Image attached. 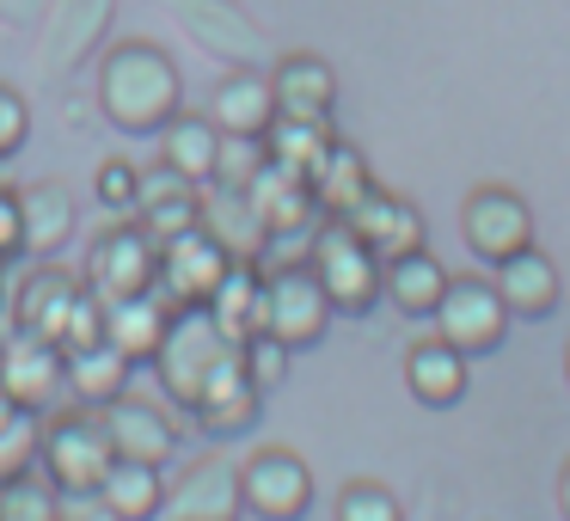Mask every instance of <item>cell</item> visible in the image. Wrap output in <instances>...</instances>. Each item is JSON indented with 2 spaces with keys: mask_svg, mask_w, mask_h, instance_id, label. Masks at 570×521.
<instances>
[{
  "mask_svg": "<svg viewBox=\"0 0 570 521\" xmlns=\"http://www.w3.org/2000/svg\"><path fill=\"white\" fill-rule=\"evenodd\" d=\"M136 215H141V234L160 246V239H173V234H185V227H197L203 222V197H197V185L190 178H178V173H141V203H136Z\"/></svg>",
  "mask_w": 570,
  "mask_h": 521,
  "instance_id": "cell-24",
  "label": "cell"
},
{
  "mask_svg": "<svg viewBox=\"0 0 570 521\" xmlns=\"http://www.w3.org/2000/svg\"><path fill=\"white\" fill-rule=\"evenodd\" d=\"M19 258V190H0V271Z\"/></svg>",
  "mask_w": 570,
  "mask_h": 521,
  "instance_id": "cell-40",
  "label": "cell"
},
{
  "mask_svg": "<svg viewBox=\"0 0 570 521\" xmlns=\"http://www.w3.org/2000/svg\"><path fill=\"white\" fill-rule=\"evenodd\" d=\"M129 374H136V362L124 356L117 344H87V350H62V386L80 399V405H111L117 393H129Z\"/></svg>",
  "mask_w": 570,
  "mask_h": 521,
  "instance_id": "cell-25",
  "label": "cell"
},
{
  "mask_svg": "<svg viewBox=\"0 0 570 521\" xmlns=\"http://www.w3.org/2000/svg\"><path fill=\"white\" fill-rule=\"evenodd\" d=\"M332 124H313V117H276L271 129H264V154H271V166H283V173L295 178H313L325 160V148H332Z\"/></svg>",
  "mask_w": 570,
  "mask_h": 521,
  "instance_id": "cell-31",
  "label": "cell"
},
{
  "mask_svg": "<svg viewBox=\"0 0 570 521\" xmlns=\"http://www.w3.org/2000/svg\"><path fill=\"white\" fill-rule=\"evenodd\" d=\"M215 154H222V129L209 124V111H178L173 124L160 129V166L190 185H209Z\"/></svg>",
  "mask_w": 570,
  "mask_h": 521,
  "instance_id": "cell-28",
  "label": "cell"
},
{
  "mask_svg": "<svg viewBox=\"0 0 570 521\" xmlns=\"http://www.w3.org/2000/svg\"><path fill=\"white\" fill-rule=\"evenodd\" d=\"M105 337V301L92 295V288H80L75 313H68V332H62V350H87Z\"/></svg>",
  "mask_w": 570,
  "mask_h": 521,
  "instance_id": "cell-39",
  "label": "cell"
},
{
  "mask_svg": "<svg viewBox=\"0 0 570 521\" xmlns=\"http://www.w3.org/2000/svg\"><path fill=\"white\" fill-rule=\"evenodd\" d=\"M564 381H570V344H564Z\"/></svg>",
  "mask_w": 570,
  "mask_h": 521,
  "instance_id": "cell-44",
  "label": "cell"
},
{
  "mask_svg": "<svg viewBox=\"0 0 570 521\" xmlns=\"http://www.w3.org/2000/svg\"><path fill=\"white\" fill-rule=\"evenodd\" d=\"M209 124L222 136H258L276 124V92H271V75H252V68H234L222 75V87L209 92Z\"/></svg>",
  "mask_w": 570,
  "mask_h": 521,
  "instance_id": "cell-20",
  "label": "cell"
},
{
  "mask_svg": "<svg viewBox=\"0 0 570 521\" xmlns=\"http://www.w3.org/2000/svg\"><path fill=\"white\" fill-rule=\"evenodd\" d=\"M239 491L258 521H301L313 509V466L295 448H258L239 466Z\"/></svg>",
  "mask_w": 570,
  "mask_h": 521,
  "instance_id": "cell-9",
  "label": "cell"
},
{
  "mask_svg": "<svg viewBox=\"0 0 570 521\" xmlns=\"http://www.w3.org/2000/svg\"><path fill=\"white\" fill-rule=\"evenodd\" d=\"M203 307L215 313V325H222L227 344H246V337L264 332V271L246 258H234V271L222 276V288H215Z\"/></svg>",
  "mask_w": 570,
  "mask_h": 521,
  "instance_id": "cell-27",
  "label": "cell"
},
{
  "mask_svg": "<svg viewBox=\"0 0 570 521\" xmlns=\"http://www.w3.org/2000/svg\"><path fill=\"white\" fill-rule=\"evenodd\" d=\"M166 320H173V307H166L154 288L117 295V301H105V344H117L136 368H148L154 350H160V337H166Z\"/></svg>",
  "mask_w": 570,
  "mask_h": 521,
  "instance_id": "cell-23",
  "label": "cell"
},
{
  "mask_svg": "<svg viewBox=\"0 0 570 521\" xmlns=\"http://www.w3.org/2000/svg\"><path fill=\"white\" fill-rule=\"evenodd\" d=\"M227 350H239V344L222 337V325H215L209 307H173L166 337H160V350H154V374H160L166 399L190 411L203 393V381L215 374V362H222Z\"/></svg>",
  "mask_w": 570,
  "mask_h": 521,
  "instance_id": "cell-3",
  "label": "cell"
},
{
  "mask_svg": "<svg viewBox=\"0 0 570 521\" xmlns=\"http://www.w3.org/2000/svg\"><path fill=\"white\" fill-rule=\"evenodd\" d=\"M442 288H448V271L430 246L405 252V258H386V271H381V301H393L405 320H430Z\"/></svg>",
  "mask_w": 570,
  "mask_h": 521,
  "instance_id": "cell-26",
  "label": "cell"
},
{
  "mask_svg": "<svg viewBox=\"0 0 570 521\" xmlns=\"http://www.w3.org/2000/svg\"><path fill=\"white\" fill-rule=\"evenodd\" d=\"M99 423L111 435V454L117 460H148V466H166L178 454V430L154 399L136 393H117L111 405H99Z\"/></svg>",
  "mask_w": 570,
  "mask_h": 521,
  "instance_id": "cell-13",
  "label": "cell"
},
{
  "mask_svg": "<svg viewBox=\"0 0 570 521\" xmlns=\"http://www.w3.org/2000/svg\"><path fill=\"white\" fill-rule=\"evenodd\" d=\"M56 509H62V521H117L99 503V491H56Z\"/></svg>",
  "mask_w": 570,
  "mask_h": 521,
  "instance_id": "cell-41",
  "label": "cell"
},
{
  "mask_svg": "<svg viewBox=\"0 0 570 521\" xmlns=\"http://www.w3.org/2000/svg\"><path fill=\"white\" fill-rule=\"evenodd\" d=\"M239 362H246V374H252V386H258V393H276V386H283V374H288V362H295V350L276 344L271 332H258V337H246V344H239Z\"/></svg>",
  "mask_w": 570,
  "mask_h": 521,
  "instance_id": "cell-36",
  "label": "cell"
},
{
  "mask_svg": "<svg viewBox=\"0 0 570 521\" xmlns=\"http://www.w3.org/2000/svg\"><path fill=\"white\" fill-rule=\"evenodd\" d=\"M271 92H276V117H313V124H332L337 105V68L313 50H288L271 68Z\"/></svg>",
  "mask_w": 570,
  "mask_h": 521,
  "instance_id": "cell-18",
  "label": "cell"
},
{
  "mask_svg": "<svg viewBox=\"0 0 570 521\" xmlns=\"http://www.w3.org/2000/svg\"><path fill=\"white\" fill-rule=\"evenodd\" d=\"M258 411H264V393L252 386L239 350H227V356L215 362V374L203 381L190 417H197V430H209V435H239V430H252V423H258Z\"/></svg>",
  "mask_w": 570,
  "mask_h": 521,
  "instance_id": "cell-15",
  "label": "cell"
},
{
  "mask_svg": "<svg viewBox=\"0 0 570 521\" xmlns=\"http://www.w3.org/2000/svg\"><path fill=\"white\" fill-rule=\"evenodd\" d=\"M0 393L31 411H50V399L62 393V350L31 332H7L0 337Z\"/></svg>",
  "mask_w": 570,
  "mask_h": 521,
  "instance_id": "cell-16",
  "label": "cell"
},
{
  "mask_svg": "<svg viewBox=\"0 0 570 521\" xmlns=\"http://www.w3.org/2000/svg\"><path fill=\"white\" fill-rule=\"evenodd\" d=\"M558 515L570 521V460H564V466H558Z\"/></svg>",
  "mask_w": 570,
  "mask_h": 521,
  "instance_id": "cell-42",
  "label": "cell"
},
{
  "mask_svg": "<svg viewBox=\"0 0 570 521\" xmlns=\"http://www.w3.org/2000/svg\"><path fill=\"white\" fill-rule=\"evenodd\" d=\"M227 271H234V252H227L203 222L154 246V295H160L166 307H203V301L222 288Z\"/></svg>",
  "mask_w": 570,
  "mask_h": 521,
  "instance_id": "cell-5",
  "label": "cell"
},
{
  "mask_svg": "<svg viewBox=\"0 0 570 521\" xmlns=\"http://www.w3.org/2000/svg\"><path fill=\"white\" fill-rule=\"evenodd\" d=\"M166 521H239L246 515V491H239V466L227 454H203L166 484Z\"/></svg>",
  "mask_w": 570,
  "mask_h": 521,
  "instance_id": "cell-10",
  "label": "cell"
},
{
  "mask_svg": "<svg viewBox=\"0 0 570 521\" xmlns=\"http://www.w3.org/2000/svg\"><path fill=\"white\" fill-rule=\"evenodd\" d=\"M80 288L87 283H80L75 271H62L56 258H43L38 271L13 288V332H31V337H43V344L62 350V332H68V313H75Z\"/></svg>",
  "mask_w": 570,
  "mask_h": 521,
  "instance_id": "cell-12",
  "label": "cell"
},
{
  "mask_svg": "<svg viewBox=\"0 0 570 521\" xmlns=\"http://www.w3.org/2000/svg\"><path fill=\"white\" fill-rule=\"evenodd\" d=\"M430 320H435V337L454 344L460 356H491L509 337V307L491 288V276H448Z\"/></svg>",
  "mask_w": 570,
  "mask_h": 521,
  "instance_id": "cell-7",
  "label": "cell"
},
{
  "mask_svg": "<svg viewBox=\"0 0 570 521\" xmlns=\"http://www.w3.org/2000/svg\"><path fill=\"white\" fill-rule=\"evenodd\" d=\"M92 190H99V203H105L111 215H136V203H141V166H129V160H99Z\"/></svg>",
  "mask_w": 570,
  "mask_h": 521,
  "instance_id": "cell-37",
  "label": "cell"
},
{
  "mask_svg": "<svg viewBox=\"0 0 570 521\" xmlns=\"http://www.w3.org/2000/svg\"><path fill=\"white\" fill-rule=\"evenodd\" d=\"M337 521H405V503L381 479H350L337 491Z\"/></svg>",
  "mask_w": 570,
  "mask_h": 521,
  "instance_id": "cell-35",
  "label": "cell"
},
{
  "mask_svg": "<svg viewBox=\"0 0 570 521\" xmlns=\"http://www.w3.org/2000/svg\"><path fill=\"white\" fill-rule=\"evenodd\" d=\"M111 435H105L99 411L92 405H75V411H56L43 417V435H38V466L56 491H99L105 466H111Z\"/></svg>",
  "mask_w": 570,
  "mask_h": 521,
  "instance_id": "cell-4",
  "label": "cell"
},
{
  "mask_svg": "<svg viewBox=\"0 0 570 521\" xmlns=\"http://www.w3.org/2000/svg\"><path fill=\"white\" fill-rule=\"evenodd\" d=\"M246 203H252L264 234H313V227L325 222L320 203H313V185L295 173H283V166H264V173L252 178Z\"/></svg>",
  "mask_w": 570,
  "mask_h": 521,
  "instance_id": "cell-19",
  "label": "cell"
},
{
  "mask_svg": "<svg viewBox=\"0 0 570 521\" xmlns=\"http://www.w3.org/2000/svg\"><path fill=\"white\" fill-rule=\"evenodd\" d=\"M332 301H325L320 276L307 271V258H288L276 271H264V332L288 350H313L332 332Z\"/></svg>",
  "mask_w": 570,
  "mask_h": 521,
  "instance_id": "cell-6",
  "label": "cell"
},
{
  "mask_svg": "<svg viewBox=\"0 0 570 521\" xmlns=\"http://www.w3.org/2000/svg\"><path fill=\"white\" fill-rule=\"evenodd\" d=\"M38 435H43V411L0 393V479H19V472L38 466Z\"/></svg>",
  "mask_w": 570,
  "mask_h": 521,
  "instance_id": "cell-32",
  "label": "cell"
},
{
  "mask_svg": "<svg viewBox=\"0 0 570 521\" xmlns=\"http://www.w3.org/2000/svg\"><path fill=\"white\" fill-rule=\"evenodd\" d=\"M466 362L472 356H460L454 344H442V337H417V344L405 350V386H411V399H417V405H430V411L460 405V399H466Z\"/></svg>",
  "mask_w": 570,
  "mask_h": 521,
  "instance_id": "cell-21",
  "label": "cell"
},
{
  "mask_svg": "<svg viewBox=\"0 0 570 521\" xmlns=\"http://www.w3.org/2000/svg\"><path fill=\"white\" fill-rule=\"evenodd\" d=\"M99 503L111 509L117 521H154L166 509V479L148 460H111L99 479Z\"/></svg>",
  "mask_w": 570,
  "mask_h": 521,
  "instance_id": "cell-29",
  "label": "cell"
},
{
  "mask_svg": "<svg viewBox=\"0 0 570 521\" xmlns=\"http://www.w3.org/2000/svg\"><path fill=\"white\" fill-rule=\"evenodd\" d=\"M80 283H87L99 301L154 288V239L141 234V227H129V222L111 227V234H99V246H92L87 276H80Z\"/></svg>",
  "mask_w": 570,
  "mask_h": 521,
  "instance_id": "cell-14",
  "label": "cell"
},
{
  "mask_svg": "<svg viewBox=\"0 0 570 521\" xmlns=\"http://www.w3.org/2000/svg\"><path fill=\"white\" fill-rule=\"evenodd\" d=\"M460 239L484 264H503L509 252L533 246V209L515 185H472L460 203Z\"/></svg>",
  "mask_w": 570,
  "mask_h": 521,
  "instance_id": "cell-8",
  "label": "cell"
},
{
  "mask_svg": "<svg viewBox=\"0 0 570 521\" xmlns=\"http://www.w3.org/2000/svg\"><path fill=\"white\" fill-rule=\"evenodd\" d=\"M0 190H7V160H0Z\"/></svg>",
  "mask_w": 570,
  "mask_h": 521,
  "instance_id": "cell-45",
  "label": "cell"
},
{
  "mask_svg": "<svg viewBox=\"0 0 570 521\" xmlns=\"http://www.w3.org/2000/svg\"><path fill=\"white\" fill-rule=\"evenodd\" d=\"M344 222H350V234H356L381 264H386V258H405V252H417V246H430L423 209H417L411 197H399V190H381V185H374L368 197H362L356 209L344 215Z\"/></svg>",
  "mask_w": 570,
  "mask_h": 521,
  "instance_id": "cell-11",
  "label": "cell"
},
{
  "mask_svg": "<svg viewBox=\"0 0 570 521\" xmlns=\"http://www.w3.org/2000/svg\"><path fill=\"white\" fill-rule=\"evenodd\" d=\"M307 271L320 276L332 313H344V320H362V313L381 307V271H386V264L374 258V252L362 246L356 234H350L344 215H325V222L313 227V239H307Z\"/></svg>",
  "mask_w": 570,
  "mask_h": 521,
  "instance_id": "cell-2",
  "label": "cell"
},
{
  "mask_svg": "<svg viewBox=\"0 0 570 521\" xmlns=\"http://www.w3.org/2000/svg\"><path fill=\"white\" fill-rule=\"evenodd\" d=\"M271 166L258 136H222V154H215V173H209V190H227V197H246L252 178Z\"/></svg>",
  "mask_w": 570,
  "mask_h": 521,
  "instance_id": "cell-33",
  "label": "cell"
},
{
  "mask_svg": "<svg viewBox=\"0 0 570 521\" xmlns=\"http://www.w3.org/2000/svg\"><path fill=\"white\" fill-rule=\"evenodd\" d=\"M99 111L124 136H160L185 111L178 62L154 38H124L99 56Z\"/></svg>",
  "mask_w": 570,
  "mask_h": 521,
  "instance_id": "cell-1",
  "label": "cell"
},
{
  "mask_svg": "<svg viewBox=\"0 0 570 521\" xmlns=\"http://www.w3.org/2000/svg\"><path fill=\"white\" fill-rule=\"evenodd\" d=\"M307 185H313L320 215H350L374 190V173H368V160H362L350 141H332V148H325V160H320V173H313Z\"/></svg>",
  "mask_w": 570,
  "mask_h": 521,
  "instance_id": "cell-30",
  "label": "cell"
},
{
  "mask_svg": "<svg viewBox=\"0 0 570 521\" xmlns=\"http://www.w3.org/2000/svg\"><path fill=\"white\" fill-rule=\"evenodd\" d=\"M491 288L503 295V307H509V320H546V313L564 301V276H558V264L546 258L540 246H521V252H509L503 264H491Z\"/></svg>",
  "mask_w": 570,
  "mask_h": 521,
  "instance_id": "cell-17",
  "label": "cell"
},
{
  "mask_svg": "<svg viewBox=\"0 0 570 521\" xmlns=\"http://www.w3.org/2000/svg\"><path fill=\"white\" fill-rule=\"evenodd\" d=\"M26 141H31V105L13 87H0V160L26 154Z\"/></svg>",
  "mask_w": 570,
  "mask_h": 521,
  "instance_id": "cell-38",
  "label": "cell"
},
{
  "mask_svg": "<svg viewBox=\"0 0 570 521\" xmlns=\"http://www.w3.org/2000/svg\"><path fill=\"white\" fill-rule=\"evenodd\" d=\"M0 521H62V509H56V484L31 479V472L0 479Z\"/></svg>",
  "mask_w": 570,
  "mask_h": 521,
  "instance_id": "cell-34",
  "label": "cell"
},
{
  "mask_svg": "<svg viewBox=\"0 0 570 521\" xmlns=\"http://www.w3.org/2000/svg\"><path fill=\"white\" fill-rule=\"evenodd\" d=\"M75 227H80V209H75V197H68L62 185L19 190V252H31V258H56V252L75 239Z\"/></svg>",
  "mask_w": 570,
  "mask_h": 521,
  "instance_id": "cell-22",
  "label": "cell"
},
{
  "mask_svg": "<svg viewBox=\"0 0 570 521\" xmlns=\"http://www.w3.org/2000/svg\"><path fill=\"white\" fill-rule=\"evenodd\" d=\"M0 332H13V295H7V283H0Z\"/></svg>",
  "mask_w": 570,
  "mask_h": 521,
  "instance_id": "cell-43",
  "label": "cell"
}]
</instances>
